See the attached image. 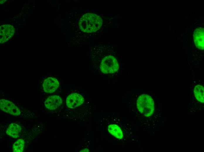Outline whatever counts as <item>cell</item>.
Wrapping results in <instances>:
<instances>
[{
  "label": "cell",
  "instance_id": "1",
  "mask_svg": "<svg viewBox=\"0 0 204 152\" xmlns=\"http://www.w3.org/2000/svg\"><path fill=\"white\" fill-rule=\"evenodd\" d=\"M98 59H96V65H98V69L104 74L113 73L118 71L119 64L117 59L113 53L109 51L102 50L99 51Z\"/></svg>",
  "mask_w": 204,
  "mask_h": 152
},
{
  "label": "cell",
  "instance_id": "2",
  "mask_svg": "<svg viewBox=\"0 0 204 152\" xmlns=\"http://www.w3.org/2000/svg\"><path fill=\"white\" fill-rule=\"evenodd\" d=\"M102 18L93 13L85 14L80 18L79 25L80 30L85 33H92L100 29L103 25Z\"/></svg>",
  "mask_w": 204,
  "mask_h": 152
},
{
  "label": "cell",
  "instance_id": "3",
  "mask_svg": "<svg viewBox=\"0 0 204 152\" xmlns=\"http://www.w3.org/2000/svg\"><path fill=\"white\" fill-rule=\"evenodd\" d=\"M137 106L139 111L147 117L152 115L154 111V101L148 94H142L139 97L137 101Z\"/></svg>",
  "mask_w": 204,
  "mask_h": 152
},
{
  "label": "cell",
  "instance_id": "4",
  "mask_svg": "<svg viewBox=\"0 0 204 152\" xmlns=\"http://www.w3.org/2000/svg\"><path fill=\"white\" fill-rule=\"evenodd\" d=\"M0 107L4 112L13 115H19L21 113L19 109L14 103L5 99L0 100Z\"/></svg>",
  "mask_w": 204,
  "mask_h": 152
},
{
  "label": "cell",
  "instance_id": "5",
  "mask_svg": "<svg viewBox=\"0 0 204 152\" xmlns=\"http://www.w3.org/2000/svg\"><path fill=\"white\" fill-rule=\"evenodd\" d=\"M84 102V98L81 95L77 93H73L67 97L66 104L69 108H74L81 105Z\"/></svg>",
  "mask_w": 204,
  "mask_h": 152
},
{
  "label": "cell",
  "instance_id": "6",
  "mask_svg": "<svg viewBox=\"0 0 204 152\" xmlns=\"http://www.w3.org/2000/svg\"><path fill=\"white\" fill-rule=\"evenodd\" d=\"M0 43L6 42L13 35L14 29L12 25L5 24L1 26L0 28Z\"/></svg>",
  "mask_w": 204,
  "mask_h": 152
},
{
  "label": "cell",
  "instance_id": "7",
  "mask_svg": "<svg viewBox=\"0 0 204 152\" xmlns=\"http://www.w3.org/2000/svg\"><path fill=\"white\" fill-rule=\"evenodd\" d=\"M59 84V82L56 78L48 77L44 80L42 84V87L45 92L52 93L57 89Z\"/></svg>",
  "mask_w": 204,
  "mask_h": 152
},
{
  "label": "cell",
  "instance_id": "8",
  "mask_svg": "<svg viewBox=\"0 0 204 152\" xmlns=\"http://www.w3.org/2000/svg\"><path fill=\"white\" fill-rule=\"evenodd\" d=\"M62 98L57 95H53L49 97L45 101L46 108L50 110H54L58 108L62 104Z\"/></svg>",
  "mask_w": 204,
  "mask_h": 152
},
{
  "label": "cell",
  "instance_id": "9",
  "mask_svg": "<svg viewBox=\"0 0 204 152\" xmlns=\"http://www.w3.org/2000/svg\"><path fill=\"white\" fill-rule=\"evenodd\" d=\"M204 30L202 27L197 28L194 31L193 37L196 47L198 49L203 50L204 46Z\"/></svg>",
  "mask_w": 204,
  "mask_h": 152
},
{
  "label": "cell",
  "instance_id": "10",
  "mask_svg": "<svg viewBox=\"0 0 204 152\" xmlns=\"http://www.w3.org/2000/svg\"><path fill=\"white\" fill-rule=\"evenodd\" d=\"M20 126L15 123L10 124L7 129L6 132L7 134L13 138H17L21 130Z\"/></svg>",
  "mask_w": 204,
  "mask_h": 152
},
{
  "label": "cell",
  "instance_id": "11",
  "mask_svg": "<svg viewBox=\"0 0 204 152\" xmlns=\"http://www.w3.org/2000/svg\"><path fill=\"white\" fill-rule=\"evenodd\" d=\"M109 132L116 138L121 139L123 137V134L120 128L116 124H111L108 126Z\"/></svg>",
  "mask_w": 204,
  "mask_h": 152
},
{
  "label": "cell",
  "instance_id": "12",
  "mask_svg": "<svg viewBox=\"0 0 204 152\" xmlns=\"http://www.w3.org/2000/svg\"><path fill=\"white\" fill-rule=\"evenodd\" d=\"M204 87L201 85H197L194 88V92L195 97L197 100L202 103L204 102Z\"/></svg>",
  "mask_w": 204,
  "mask_h": 152
},
{
  "label": "cell",
  "instance_id": "13",
  "mask_svg": "<svg viewBox=\"0 0 204 152\" xmlns=\"http://www.w3.org/2000/svg\"><path fill=\"white\" fill-rule=\"evenodd\" d=\"M24 145V141L23 139H18L13 144V152H22L23 150Z\"/></svg>",
  "mask_w": 204,
  "mask_h": 152
},
{
  "label": "cell",
  "instance_id": "14",
  "mask_svg": "<svg viewBox=\"0 0 204 152\" xmlns=\"http://www.w3.org/2000/svg\"><path fill=\"white\" fill-rule=\"evenodd\" d=\"M89 150L87 148H85L81 150L80 152H89Z\"/></svg>",
  "mask_w": 204,
  "mask_h": 152
}]
</instances>
